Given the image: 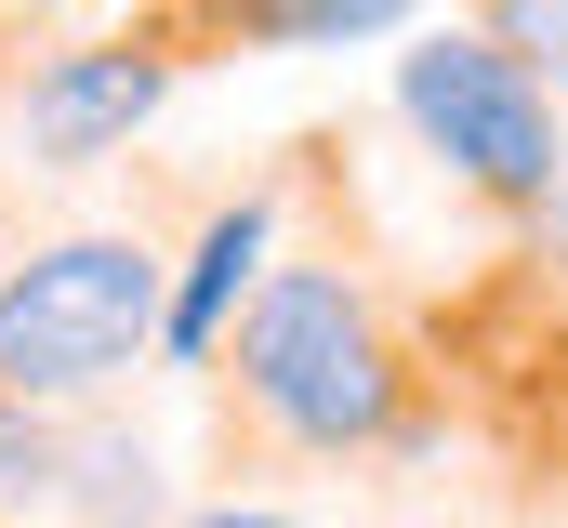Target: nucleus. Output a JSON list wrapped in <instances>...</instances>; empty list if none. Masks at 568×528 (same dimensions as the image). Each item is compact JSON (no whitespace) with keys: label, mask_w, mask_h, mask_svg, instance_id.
Wrapping results in <instances>:
<instances>
[{"label":"nucleus","mask_w":568,"mask_h":528,"mask_svg":"<svg viewBox=\"0 0 568 528\" xmlns=\"http://www.w3.org/2000/svg\"><path fill=\"white\" fill-rule=\"evenodd\" d=\"M159 331V264L133 238H53L0 264V396H80Z\"/></svg>","instance_id":"nucleus-1"},{"label":"nucleus","mask_w":568,"mask_h":528,"mask_svg":"<svg viewBox=\"0 0 568 528\" xmlns=\"http://www.w3.org/2000/svg\"><path fill=\"white\" fill-rule=\"evenodd\" d=\"M239 384L265 396V423H291L304 449H357V436H384V409H397V370H384V344H371V304H357L344 277H278V291L252 304Z\"/></svg>","instance_id":"nucleus-2"},{"label":"nucleus","mask_w":568,"mask_h":528,"mask_svg":"<svg viewBox=\"0 0 568 528\" xmlns=\"http://www.w3.org/2000/svg\"><path fill=\"white\" fill-rule=\"evenodd\" d=\"M397 93H410V120H424V145L449 172H476L503 199H542L556 185V106H542V80L503 40H424L397 67Z\"/></svg>","instance_id":"nucleus-3"},{"label":"nucleus","mask_w":568,"mask_h":528,"mask_svg":"<svg viewBox=\"0 0 568 528\" xmlns=\"http://www.w3.org/2000/svg\"><path fill=\"white\" fill-rule=\"evenodd\" d=\"M159 106V53H53L27 80V145L40 159H93Z\"/></svg>","instance_id":"nucleus-4"},{"label":"nucleus","mask_w":568,"mask_h":528,"mask_svg":"<svg viewBox=\"0 0 568 528\" xmlns=\"http://www.w3.org/2000/svg\"><path fill=\"white\" fill-rule=\"evenodd\" d=\"M252 264H265V199H239V212H225V225L199 238L185 291L159 304V344H172V357H199V344L225 331V304H239V277H252Z\"/></svg>","instance_id":"nucleus-5"},{"label":"nucleus","mask_w":568,"mask_h":528,"mask_svg":"<svg viewBox=\"0 0 568 528\" xmlns=\"http://www.w3.org/2000/svg\"><path fill=\"white\" fill-rule=\"evenodd\" d=\"M67 476V449H53V423L27 409V396H0V502H40Z\"/></svg>","instance_id":"nucleus-6"},{"label":"nucleus","mask_w":568,"mask_h":528,"mask_svg":"<svg viewBox=\"0 0 568 528\" xmlns=\"http://www.w3.org/2000/svg\"><path fill=\"white\" fill-rule=\"evenodd\" d=\"M252 27H265V40H371L384 0H265Z\"/></svg>","instance_id":"nucleus-7"},{"label":"nucleus","mask_w":568,"mask_h":528,"mask_svg":"<svg viewBox=\"0 0 568 528\" xmlns=\"http://www.w3.org/2000/svg\"><path fill=\"white\" fill-rule=\"evenodd\" d=\"M503 40H529V53H556V80H568V13H556V0H542V13H516Z\"/></svg>","instance_id":"nucleus-8"},{"label":"nucleus","mask_w":568,"mask_h":528,"mask_svg":"<svg viewBox=\"0 0 568 528\" xmlns=\"http://www.w3.org/2000/svg\"><path fill=\"white\" fill-rule=\"evenodd\" d=\"M185 528H291V516H265V502H212V516H185Z\"/></svg>","instance_id":"nucleus-9"}]
</instances>
